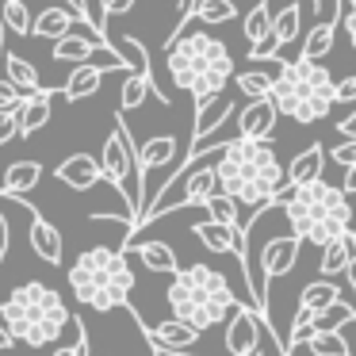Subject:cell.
I'll use <instances>...</instances> for the list:
<instances>
[{
  "mask_svg": "<svg viewBox=\"0 0 356 356\" xmlns=\"http://www.w3.org/2000/svg\"><path fill=\"white\" fill-rule=\"evenodd\" d=\"M218 169V184L226 195L249 207V222L257 215L276 207V195L287 184V169L280 165L276 149L268 146V138H245V134H234L215 157Z\"/></svg>",
  "mask_w": 356,
  "mask_h": 356,
  "instance_id": "1",
  "label": "cell"
},
{
  "mask_svg": "<svg viewBox=\"0 0 356 356\" xmlns=\"http://www.w3.org/2000/svg\"><path fill=\"white\" fill-rule=\"evenodd\" d=\"M169 77L180 92H188L195 104L207 100V96L226 92V81L234 77V58L226 50L222 39L207 31H195V27H184V31L169 35Z\"/></svg>",
  "mask_w": 356,
  "mask_h": 356,
  "instance_id": "2",
  "label": "cell"
},
{
  "mask_svg": "<svg viewBox=\"0 0 356 356\" xmlns=\"http://www.w3.org/2000/svg\"><path fill=\"white\" fill-rule=\"evenodd\" d=\"M276 207L284 211L291 234H299L310 245H330L341 234H353V203L345 188H333L325 180L302 188H284L276 195Z\"/></svg>",
  "mask_w": 356,
  "mask_h": 356,
  "instance_id": "3",
  "label": "cell"
},
{
  "mask_svg": "<svg viewBox=\"0 0 356 356\" xmlns=\"http://www.w3.org/2000/svg\"><path fill=\"white\" fill-rule=\"evenodd\" d=\"M165 299H169L172 318H184L195 330H211V325L230 322V314L241 307L230 280L218 268H211V264H188V268H180L172 276Z\"/></svg>",
  "mask_w": 356,
  "mask_h": 356,
  "instance_id": "4",
  "label": "cell"
},
{
  "mask_svg": "<svg viewBox=\"0 0 356 356\" xmlns=\"http://www.w3.org/2000/svg\"><path fill=\"white\" fill-rule=\"evenodd\" d=\"M0 314H4V322H8L12 333L19 337V345H27V348L54 345V341L77 322L70 302H65L50 284H39V280L19 284L8 299L0 302Z\"/></svg>",
  "mask_w": 356,
  "mask_h": 356,
  "instance_id": "5",
  "label": "cell"
},
{
  "mask_svg": "<svg viewBox=\"0 0 356 356\" xmlns=\"http://www.w3.org/2000/svg\"><path fill=\"white\" fill-rule=\"evenodd\" d=\"M70 287L77 295V302L108 314L115 307H127V299L134 291V272L127 264L123 249L92 245L70 264Z\"/></svg>",
  "mask_w": 356,
  "mask_h": 356,
  "instance_id": "6",
  "label": "cell"
},
{
  "mask_svg": "<svg viewBox=\"0 0 356 356\" xmlns=\"http://www.w3.org/2000/svg\"><path fill=\"white\" fill-rule=\"evenodd\" d=\"M272 100L280 115H291L295 123L307 127L330 115V108L337 104V81L318 58H295L280 70Z\"/></svg>",
  "mask_w": 356,
  "mask_h": 356,
  "instance_id": "7",
  "label": "cell"
},
{
  "mask_svg": "<svg viewBox=\"0 0 356 356\" xmlns=\"http://www.w3.org/2000/svg\"><path fill=\"white\" fill-rule=\"evenodd\" d=\"M100 161H104V177H108V184L123 195L127 211H131V222H134L131 234H134L138 230V215H142V195H138V188H131V177H134V169H138V149H134V142H131V131H127L123 115H115V123H111V134L104 138V157ZM131 234H127V238H131Z\"/></svg>",
  "mask_w": 356,
  "mask_h": 356,
  "instance_id": "8",
  "label": "cell"
},
{
  "mask_svg": "<svg viewBox=\"0 0 356 356\" xmlns=\"http://www.w3.org/2000/svg\"><path fill=\"white\" fill-rule=\"evenodd\" d=\"M264 333L276 337V330L268 325V314L257 310L253 302H241V307L230 314V322H226V353L230 356H261L264 353L261 348Z\"/></svg>",
  "mask_w": 356,
  "mask_h": 356,
  "instance_id": "9",
  "label": "cell"
},
{
  "mask_svg": "<svg viewBox=\"0 0 356 356\" xmlns=\"http://www.w3.org/2000/svg\"><path fill=\"white\" fill-rule=\"evenodd\" d=\"M149 337V345L161 348V353H188V348L200 345L203 330H195L192 322H184V318H169V322H157V325H142Z\"/></svg>",
  "mask_w": 356,
  "mask_h": 356,
  "instance_id": "10",
  "label": "cell"
},
{
  "mask_svg": "<svg viewBox=\"0 0 356 356\" xmlns=\"http://www.w3.org/2000/svg\"><path fill=\"white\" fill-rule=\"evenodd\" d=\"M96 54H119L115 50V42H108L104 35H62V39L54 42V62H73V65H81V62H92Z\"/></svg>",
  "mask_w": 356,
  "mask_h": 356,
  "instance_id": "11",
  "label": "cell"
},
{
  "mask_svg": "<svg viewBox=\"0 0 356 356\" xmlns=\"http://www.w3.org/2000/svg\"><path fill=\"white\" fill-rule=\"evenodd\" d=\"M299 245H302L299 234H280V238L264 241V249H261V272H264V280L287 276V272L295 268V261H299Z\"/></svg>",
  "mask_w": 356,
  "mask_h": 356,
  "instance_id": "12",
  "label": "cell"
},
{
  "mask_svg": "<svg viewBox=\"0 0 356 356\" xmlns=\"http://www.w3.org/2000/svg\"><path fill=\"white\" fill-rule=\"evenodd\" d=\"M54 177L62 180L65 188H73V192H92L100 180H108V177H104V161H96L92 154L65 157V161L54 169Z\"/></svg>",
  "mask_w": 356,
  "mask_h": 356,
  "instance_id": "13",
  "label": "cell"
},
{
  "mask_svg": "<svg viewBox=\"0 0 356 356\" xmlns=\"http://www.w3.org/2000/svg\"><path fill=\"white\" fill-rule=\"evenodd\" d=\"M230 115H234V100L226 92L200 100L195 104V119H192V142H203V138H211V134H218Z\"/></svg>",
  "mask_w": 356,
  "mask_h": 356,
  "instance_id": "14",
  "label": "cell"
},
{
  "mask_svg": "<svg viewBox=\"0 0 356 356\" xmlns=\"http://www.w3.org/2000/svg\"><path fill=\"white\" fill-rule=\"evenodd\" d=\"M276 100L272 96H261V100H249L245 108L238 111V134H245V138H272V131H276Z\"/></svg>",
  "mask_w": 356,
  "mask_h": 356,
  "instance_id": "15",
  "label": "cell"
},
{
  "mask_svg": "<svg viewBox=\"0 0 356 356\" xmlns=\"http://www.w3.org/2000/svg\"><path fill=\"white\" fill-rule=\"evenodd\" d=\"M27 238H31L35 257H42L47 264H62V261H65V241H62V230H58L54 222H47V218H42L35 207H31V230H27Z\"/></svg>",
  "mask_w": 356,
  "mask_h": 356,
  "instance_id": "16",
  "label": "cell"
},
{
  "mask_svg": "<svg viewBox=\"0 0 356 356\" xmlns=\"http://www.w3.org/2000/svg\"><path fill=\"white\" fill-rule=\"evenodd\" d=\"M54 96H62V88H39V92H27L24 104L16 108L19 115V138H31L35 131H42V127L50 123V100Z\"/></svg>",
  "mask_w": 356,
  "mask_h": 356,
  "instance_id": "17",
  "label": "cell"
},
{
  "mask_svg": "<svg viewBox=\"0 0 356 356\" xmlns=\"http://www.w3.org/2000/svg\"><path fill=\"white\" fill-rule=\"evenodd\" d=\"M177 138L172 134H154L149 142H142L138 146V180H142V188H146V177L149 172H157V169H165V165H172L177 161Z\"/></svg>",
  "mask_w": 356,
  "mask_h": 356,
  "instance_id": "18",
  "label": "cell"
},
{
  "mask_svg": "<svg viewBox=\"0 0 356 356\" xmlns=\"http://www.w3.org/2000/svg\"><path fill=\"white\" fill-rule=\"evenodd\" d=\"M104 70H108V65H100V62L73 65L70 81L62 85V96L70 104H81V100H88V96H96V92H100V85H104Z\"/></svg>",
  "mask_w": 356,
  "mask_h": 356,
  "instance_id": "19",
  "label": "cell"
},
{
  "mask_svg": "<svg viewBox=\"0 0 356 356\" xmlns=\"http://www.w3.org/2000/svg\"><path fill=\"white\" fill-rule=\"evenodd\" d=\"M325 157H330V149H325V146H318V142H314V146H307L291 165H287V184H284V188H302V184H314V180H322Z\"/></svg>",
  "mask_w": 356,
  "mask_h": 356,
  "instance_id": "20",
  "label": "cell"
},
{
  "mask_svg": "<svg viewBox=\"0 0 356 356\" xmlns=\"http://www.w3.org/2000/svg\"><path fill=\"white\" fill-rule=\"evenodd\" d=\"M73 19H88L85 12H70V8H42L39 16H35V27H31V35L35 39H47V42H58L62 35H70L73 31ZM92 24V19H88Z\"/></svg>",
  "mask_w": 356,
  "mask_h": 356,
  "instance_id": "21",
  "label": "cell"
},
{
  "mask_svg": "<svg viewBox=\"0 0 356 356\" xmlns=\"http://www.w3.org/2000/svg\"><path fill=\"white\" fill-rule=\"evenodd\" d=\"M39 180H42L39 161H12L8 169H4V180H0V195L19 200V195H27L31 188H39Z\"/></svg>",
  "mask_w": 356,
  "mask_h": 356,
  "instance_id": "22",
  "label": "cell"
},
{
  "mask_svg": "<svg viewBox=\"0 0 356 356\" xmlns=\"http://www.w3.org/2000/svg\"><path fill=\"white\" fill-rule=\"evenodd\" d=\"M337 31H341V12L333 8V16L318 19V24L307 31V39H302L299 58H318V62H322V58L333 50V39H337Z\"/></svg>",
  "mask_w": 356,
  "mask_h": 356,
  "instance_id": "23",
  "label": "cell"
},
{
  "mask_svg": "<svg viewBox=\"0 0 356 356\" xmlns=\"http://www.w3.org/2000/svg\"><path fill=\"white\" fill-rule=\"evenodd\" d=\"M356 257V234H341V238H333L330 245H322V261H318V272L322 276H345L348 261Z\"/></svg>",
  "mask_w": 356,
  "mask_h": 356,
  "instance_id": "24",
  "label": "cell"
},
{
  "mask_svg": "<svg viewBox=\"0 0 356 356\" xmlns=\"http://www.w3.org/2000/svg\"><path fill=\"white\" fill-rule=\"evenodd\" d=\"M272 27H276V12H272V4H268V0H257L253 8L245 12V24H241L249 50L264 47V42L272 39Z\"/></svg>",
  "mask_w": 356,
  "mask_h": 356,
  "instance_id": "25",
  "label": "cell"
},
{
  "mask_svg": "<svg viewBox=\"0 0 356 356\" xmlns=\"http://www.w3.org/2000/svg\"><path fill=\"white\" fill-rule=\"evenodd\" d=\"M280 70H284V65H280ZM280 70H276V73H264V70H261V62H249V70L234 73V81H238L241 96H249V100H261V96H272Z\"/></svg>",
  "mask_w": 356,
  "mask_h": 356,
  "instance_id": "26",
  "label": "cell"
},
{
  "mask_svg": "<svg viewBox=\"0 0 356 356\" xmlns=\"http://www.w3.org/2000/svg\"><path fill=\"white\" fill-rule=\"evenodd\" d=\"M238 16V8H234V0H195L192 4V12H188V19L180 27H188L192 19H200V24H211V27H218V24H230V19ZM177 27V31H180Z\"/></svg>",
  "mask_w": 356,
  "mask_h": 356,
  "instance_id": "27",
  "label": "cell"
},
{
  "mask_svg": "<svg viewBox=\"0 0 356 356\" xmlns=\"http://www.w3.org/2000/svg\"><path fill=\"white\" fill-rule=\"evenodd\" d=\"M138 261L146 264L149 272H169V276H177V272H180V261H177V253H172L169 241H142V245H138Z\"/></svg>",
  "mask_w": 356,
  "mask_h": 356,
  "instance_id": "28",
  "label": "cell"
},
{
  "mask_svg": "<svg viewBox=\"0 0 356 356\" xmlns=\"http://www.w3.org/2000/svg\"><path fill=\"white\" fill-rule=\"evenodd\" d=\"M149 92H157L154 77H146V73H131V77L123 81V88H119V111H138Z\"/></svg>",
  "mask_w": 356,
  "mask_h": 356,
  "instance_id": "29",
  "label": "cell"
},
{
  "mask_svg": "<svg viewBox=\"0 0 356 356\" xmlns=\"http://www.w3.org/2000/svg\"><path fill=\"white\" fill-rule=\"evenodd\" d=\"M115 50L127 58V65H131L134 73H146V77H154V73H149V54H146V47H142V42L134 39V35H119ZM154 85H157V81H154ZM157 96H161V100L169 104V96H165V88H161V85H157Z\"/></svg>",
  "mask_w": 356,
  "mask_h": 356,
  "instance_id": "30",
  "label": "cell"
},
{
  "mask_svg": "<svg viewBox=\"0 0 356 356\" xmlns=\"http://www.w3.org/2000/svg\"><path fill=\"white\" fill-rule=\"evenodd\" d=\"M4 73H8V81L19 85L24 92H39V88H47L39 81V70H35L27 58H19V54H4Z\"/></svg>",
  "mask_w": 356,
  "mask_h": 356,
  "instance_id": "31",
  "label": "cell"
},
{
  "mask_svg": "<svg viewBox=\"0 0 356 356\" xmlns=\"http://www.w3.org/2000/svg\"><path fill=\"white\" fill-rule=\"evenodd\" d=\"M341 299V287L333 284L330 276H322V280H314V284H307L302 287V307H310V310H325L330 302H337Z\"/></svg>",
  "mask_w": 356,
  "mask_h": 356,
  "instance_id": "32",
  "label": "cell"
},
{
  "mask_svg": "<svg viewBox=\"0 0 356 356\" xmlns=\"http://www.w3.org/2000/svg\"><path fill=\"white\" fill-rule=\"evenodd\" d=\"M302 348H310V356H353V345L341 337V330H325V333H314Z\"/></svg>",
  "mask_w": 356,
  "mask_h": 356,
  "instance_id": "33",
  "label": "cell"
},
{
  "mask_svg": "<svg viewBox=\"0 0 356 356\" xmlns=\"http://www.w3.org/2000/svg\"><path fill=\"white\" fill-rule=\"evenodd\" d=\"M0 16H4L8 31L19 35V39H27V35H31V27H35V19H31V12H27L24 0H0Z\"/></svg>",
  "mask_w": 356,
  "mask_h": 356,
  "instance_id": "34",
  "label": "cell"
},
{
  "mask_svg": "<svg viewBox=\"0 0 356 356\" xmlns=\"http://www.w3.org/2000/svg\"><path fill=\"white\" fill-rule=\"evenodd\" d=\"M356 322V307H348V302H330L325 310H314V325H318V333H325V330H341V325H353Z\"/></svg>",
  "mask_w": 356,
  "mask_h": 356,
  "instance_id": "35",
  "label": "cell"
},
{
  "mask_svg": "<svg viewBox=\"0 0 356 356\" xmlns=\"http://www.w3.org/2000/svg\"><path fill=\"white\" fill-rule=\"evenodd\" d=\"M203 207H207V215H211V218H218V222H226V226H241V218H238V207H241V203L234 200V195L215 192L207 203H203Z\"/></svg>",
  "mask_w": 356,
  "mask_h": 356,
  "instance_id": "36",
  "label": "cell"
},
{
  "mask_svg": "<svg viewBox=\"0 0 356 356\" xmlns=\"http://www.w3.org/2000/svg\"><path fill=\"white\" fill-rule=\"evenodd\" d=\"M318 333V325H314V310L310 307H299V314H295V325H291V333H287V345H291V353L295 348H302L310 337Z\"/></svg>",
  "mask_w": 356,
  "mask_h": 356,
  "instance_id": "37",
  "label": "cell"
},
{
  "mask_svg": "<svg viewBox=\"0 0 356 356\" xmlns=\"http://www.w3.org/2000/svg\"><path fill=\"white\" fill-rule=\"evenodd\" d=\"M337 12H341V31L356 47V0H337Z\"/></svg>",
  "mask_w": 356,
  "mask_h": 356,
  "instance_id": "38",
  "label": "cell"
},
{
  "mask_svg": "<svg viewBox=\"0 0 356 356\" xmlns=\"http://www.w3.org/2000/svg\"><path fill=\"white\" fill-rule=\"evenodd\" d=\"M12 138H19V115L16 108H0V146Z\"/></svg>",
  "mask_w": 356,
  "mask_h": 356,
  "instance_id": "39",
  "label": "cell"
},
{
  "mask_svg": "<svg viewBox=\"0 0 356 356\" xmlns=\"http://www.w3.org/2000/svg\"><path fill=\"white\" fill-rule=\"evenodd\" d=\"M330 161L341 165V169H348V165H356V138H345L341 146L330 149Z\"/></svg>",
  "mask_w": 356,
  "mask_h": 356,
  "instance_id": "40",
  "label": "cell"
},
{
  "mask_svg": "<svg viewBox=\"0 0 356 356\" xmlns=\"http://www.w3.org/2000/svg\"><path fill=\"white\" fill-rule=\"evenodd\" d=\"M24 88L19 85H12V81H0V108H19L24 104Z\"/></svg>",
  "mask_w": 356,
  "mask_h": 356,
  "instance_id": "41",
  "label": "cell"
},
{
  "mask_svg": "<svg viewBox=\"0 0 356 356\" xmlns=\"http://www.w3.org/2000/svg\"><path fill=\"white\" fill-rule=\"evenodd\" d=\"M54 356H88V337H85V325H81V318H77V337H73V345H62Z\"/></svg>",
  "mask_w": 356,
  "mask_h": 356,
  "instance_id": "42",
  "label": "cell"
},
{
  "mask_svg": "<svg viewBox=\"0 0 356 356\" xmlns=\"http://www.w3.org/2000/svg\"><path fill=\"white\" fill-rule=\"evenodd\" d=\"M131 8H134V0H100L104 19H108V16H123V12H131Z\"/></svg>",
  "mask_w": 356,
  "mask_h": 356,
  "instance_id": "43",
  "label": "cell"
},
{
  "mask_svg": "<svg viewBox=\"0 0 356 356\" xmlns=\"http://www.w3.org/2000/svg\"><path fill=\"white\" fill-rule=\"evenodd\" d=\"M353 100H356V73L337 81V104H353Z\"/></svg>",
  "mask_w": 356,
  "mask_h": 356,
  "instance_id": "44",
  "label": "cell"
},
{
  "mask_svg": "<svg viewBox=\"0 0 356 356\" xmlns=\"http://www.w3.org/2000/svg\"><path fill=\"white\" fill-rule=\"evenodd\" d=\"M8 249H12V226H8V218H4V211H0V264H4Z\"/></svg>",
  "mask_w": 356,
  "mask_h": 356,
  "instance_id": "45",
  "label": "cell"
},
{
  "mask_svg": "<svg viewBox=\"0 0 356 356\" xmlns=\"http://www.w3.org/2000/svg\"><path fill=\"white\" fill-rule=\"evenodd\" d=\"M16 341H19V337L12 333V325L4 322V314H0V353H8V348L16 345Z\"/></svg>",
  "mask_w": 356,
  "mask_h": 356,
  "instance_id": "46",
  "label": "cell"
},
{
  "mask_svg": "<svg viewBox=\"0 0 356 356\" xmlns=\"http://www.w3.org/2000/svg\"><path fill=\"white\" fill-rule=\"evenodd\" d=\"M337 134H345V138H356V111H353V115H345V119L337 123Z\"/></svg>",
  "mask_w": 356,
  "mask_h": 356,
  "instance_id": "47",
  "label": "cell"
},
{
  "mask_svg": "<svg viewBox=\"0 0 356 356\" xmlns=\"http://www.w3.org/2000/svg\"><path fill=\"white\" fill-rule=\"evenodd\" d=\"M341 188H345L348 195H356V165H348V169H345V180H341Z\"/></svg>",
  "mask_w": 356,
  "mask_h": 356,
  "instance_id": "48",
  "label": "cell"
},
{
  "mask_svg": "<svg viewBox=\"0 0 356 356\" xmlns=\"http://www.w3.org/2000/svg\"><path fill=\"white\" fill-rule=\"evenodd\" d=\"M345 280H348V291L356 295V257L348 261V268H345Z\"/></svg>",
  "mask_w": 356,
  "mask_h": 356,
  "instance_id": "49",
  "label": "cell"
},
{
  "mask_svg": "<svg viewBox=\"0 0 356 356\" xmlns=\"http://www.w3.org/2000/svg\"><path fill=\"white\" fill-rule=\"evenodd\" d=\"M4 42H8V24H4V16H0V58L8 54V50H4Z\"/></svg>",
  "mask_w": 356,
  "mask_h": 356,
  "instance_id": "50",
  "label": "cell"
},
{
  "mask_svg": "<svg viewBox=\"0 0 356 356\" xmlns=\"http://www.w3.org/2000/svg\"><path fill=\"white\" fill-rule=\"evenodd\" d=\"M154 356H172V353H161V348H157V353H154Z\"/></svg>",
  "mask_w": 356,
  "mask_h": 356,
  "instance_id": "51",
  "label": "cell"
},
{
  "mask_svg": "<svg viewBox=\"0 0 356 356\" xmlns=\"http://www.w3.org/2000/svg\"><path fill=\"white\" fill-rule=\"evenodd\" d=\"M177 356H188V353H177Z\"/></svg>",
  "mask_w": 356,
  "mask_h": 356,
  "instance_id": "52",
  "label": "cell"
},
{
  "mask_svg": "<svg viewBox=\"0 0 356 356\" xmlns=\"http://www.w3.org/2000/svg\"><path fill=\"white\" fill-rule=\"evenodd\" d=\"M353 234H356V226H353Z\"/></svg>",
  "mask_w": 356,
  "mask_h": 356,
  "instance_id": "53",
  "label": "cell"
},
{
  "mask_svg": "<svg viewBox=\"0 0 356 356\" xmlns=\"http://www.w3.org/2000/svg\"><path fill=\"white\" fill-rule=\"evenodd\" d=\"M88 356H92V353H88Z\"/></svg>",
  "mask_w": 356,
  "mask_h": 356,
  "instance_id": "54",
  "label": "cell"
}]
</instances>
